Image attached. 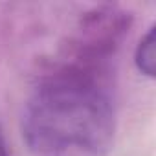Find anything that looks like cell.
<instances>
[{"instance_id": "cell-3", "label": "cell", "mask_w": 156, "mask_h": 156, "mask_svg": "<svg viewBox=\"0 0 156 156\" xmlns=\"http://www.w3.org/2000/svg\"><path fill=\"white\" fill-rule=\"evenodd\" d=\"M0 156H11L9 154V149H8V143H6V138L0 130Z\"/></svg>"}, {"instance_id": "cell-2", "label": "cell", "mask_w": 156, "mask_h": 156, "mask_svg": "<svg viewBox=\"0 0 156 156\" xmlns=\"http://www.w3.org/2000/svg\"><path fill=\"white\" fill-rule=\"evenodd\" d=\"M134 62L143 75L154 77V68H156V28L154 26H151L149 31L140 39V44L134 53Z\"/></svg>"}, {"instance_id": "cell-1", "label": "cell", "mask_w": 156, "mask_h": 156, "mask_svg": "<svg viewBox=\"0 0 156 156\" xmlns=\"http://www.w3.org/2000/svg\"><path fill=\"white\" fill-rule=\"evenodd\" d=\"M116 125L110 85L92 62L64 66L41 81L20 121L31 156H107Z\"/></svg>"}]
</instances>
